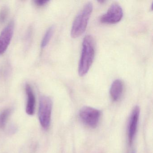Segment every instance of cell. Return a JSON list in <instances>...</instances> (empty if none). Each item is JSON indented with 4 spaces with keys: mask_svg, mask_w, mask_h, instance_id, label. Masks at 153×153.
Masks as SVG:
<instances>
[{
    "mask_svg": "<svg viewBox=\"0 0 153 153\" xmlns=\"http://www.w3.org/2000/svg\"><path fill=\"white\" fill-rule=\"evenodd\" d=\"M95 42L93 36L87 35L82 42L81 57L78 67L79 75L85 76L88 72L93 63L95 56Z\"/></svg>",
    "mask_w": 153,
    "mask_h": 153,
    "instance_id": "cell-1",
    "label": "cell"
},
{
    "mask_svg": "<svg viewBox=\"0 0 153 153\" xmlns=\"http://www.w3.org/2000/svg\"><path fill=\"white\" fill-rule=\"evenodd\" d=\"M93 9V4L88 2L85 4L79 12L73 21L71 27V36L72 38L79 37L85 31Z\"/></svg>",
    "mask_w": 153,
    "mask_h": 153,
    "instance_id": "cell-2",
    "label": "cell"
},
{
    "mask_svg": "<svg viewBox=\"0 0 153 153\" xmlns=\"http://www.w3.org/2000/svg\"><path fill=\"white\" fill-rule=\"evenodd\" d=\"M52 104L50 97L45 96L41 97L38 115L41 125L45 129H48L51 124Z\"/></svg>",
    "mask_w": 153,
    "mask_h": 153,
    "instance_id": "cell-3",
    "label": "cell"
},
{
    "mask_svg": "<svg viewBox=\"0 0 153 153\" xmlns=\"http://www.w3.org/2000/svg\"><path fill=\"white\" fill-rule=\"evenodd\" d=\"M100 116L101 112L99 110L89 106L83 107L79 111V116L82 121L92 128L97 126Z\"/></svg>",
    "mask_w": 153,
    "mask_h": 153,
    "instance_id": "cell-4",
    "label": "cell"
},
{
    "mask_svg": "<svg viewBox=\"0 0 153 153\" xmlns=\"http://www.w3.org/2000/svg\"><path fill=\"white\" fill-rule=\"evenodd\" d=\"M123 10L120 4L114 3L107 12L101 16L100 20L104 24H114L120 22L123 17Z\"/></svg>",
    "mask_w": 153,
    "mask_h": 153,
    "instance_id": "cell-5",
    "label": "cell"
},
{
    "mask_svg": "<svg viewBox=\"0 0 153 153\" xmlns=\"http://www.w3.org/2000/svg\"><path fill=\"white\" fill-rule=\"evenodd\" d=\"M15 23L11 20L1 31L0 34V55L6 52L14 34Z\"/></svg>",
    "mask_w": 153,
    "mask_h": 153,
    "instance_id": "cell-6",
    "label": "cell"
},
{
    "mask_svg": "<svg viewBox=\"0 0 153 153\" xmlns=\"http://www.w3.org/2000/svg\"><path fill=\"white\" fill-rule=\"evenodd\" d=\"M139 114V107L136 106L132 111L129 123L128 140L130 144L132 143L136 134Z\"/></svg>",
    "mask_w": 153,
    "mask_h": 153,
    "instance_id": "cell-7",
    "label": "cell"
},
{
    "mask_svg": "<svg viewBox=\"0 0 153 153\" xmlns=\"http://www.w3.org/2000/svg\"><path fill=\"white\" fill-rule=\"evenodd\" d=\"M26 92L27 96L26 111L28 115H32L35 111L36 97L32 88L29 84H27L25 87Z\"/></svg>",
    "mask_w": 153,
    "mask_h": 153,
    "instance_id": "cell-8",
    "label": "cell"
},
{
    "mask_svg": "<svg viewBox=\"0 0 153 153\" xmlns=\"http://www.w3.org/2000/svg\"><path fill=\"white\" fill-rule=\"evenodd\" d=\"M123 82L121 79H116L111 84L110 90L111 98L114 101H118L123 92Z\"/></svg>",
    "mask_w": 153,
    "mask_h": 153,
    "instance_id": "cell-9",
    "label": "cell"
},
{
    "mask_svg": "<svg viewBox=\"0 0 153 153\" xmlns=\"http://www.w3.org/2000/svg\"><path fill=\"white\" fill-rule=\"evenodd\" d=\"M54 29H55V27L54 25H52L47 29L41 43L42 49L45 48L50 42L54 33Z\"/></svg>",
    "mask_w": 153,
    "mask_h": 153,
    "instance_id": "cell-10",
    "label": "cell"
},
{
    "mask_svg": "<svg viewBox=\"0 0 153 153\" xmlns=\"http://www.w3.org/2000/svg\"><path fill=\"white\" fill-rule=\"evenodd\" d=\"M10 114L11 110L10 109H7L3 111L0 114V128H3L5 127Z\"/></svg>",
    "mask_w": 153,
    "mask_h": 153,
    "instance_id": "cell-11",
    "label": "cell"
},
{
    "mask_svg": "<svg viewBox=\"0 0 153 153\" xmlns=\"http://www.w3.org/2000/svg\"><path fill=\"white\" fill-rule=\"evenodd\" d=\"M9 8L7 6H4L0 10V24L4 23L7 20L9 14Z\"/></svg>",
    "mask_w": 153,
    "mask_h": 153,
    "instance_id": "cell-12",
    "label": "cell"
},
{
    "mask_svg": "<svg viewBox=\"0 0 153 153\" xmlns=\"http://www.w3.org/2000/svg\"><path fill=\"white\" fill-rule=\"evenodd\" d=\"M49 2V1L47 0H36L34 1L35 5L38 7H44Z\"/></svg>",
    "mask_w": 153,
    "mask_h": 153,
    "instance_id": "cell-13",
    "label": "cell"
},
{
    "mask_svg": "<svg viewBox=\"0 0 153 153\" xmlns=\"http://www.w3.org/2000/svg\"><path fill=\"white\" fill-rule=\"evenodd\" d=\"M98 2H100V3H104L105 2V1H99Z\"/></svg>",
    "mask_w": 153,
    "mask_h": 153,
    "instance_id": "cell-14",
    "label": "cell"
}]
</instances>
